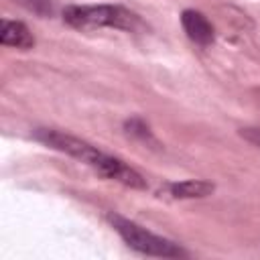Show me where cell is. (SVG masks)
<instances>
[{
	"label": "cell",
	"instance_id": "8992f818",
	"mask_svg": "<svg viewBox=\"0 0 260 260\" xmlns=\"http://www.w3.org/2000/svg\"><path fill=\"white\" fill-rule=\"evenodd\" d=\"M213 183L203 181V179H187V181H179V183H171L169 191L173 197L177 199H199V197H207L213 193Z\"/></svg>",
	"mask_w": 260,
	"mask_h": 260
},
{
	"label": "cell",
	"instance_id": "3957f363",
	"mask_svg": "<svg viewBox=\"0 0 260 260\" xmlns=\"http://www.w3.org/2000/svg\"><path fill=\"white\" fill-rule=\"evenodd\" d=\"M108 221L112 223V228L120 234V238L136 252L140 254H146V256H158V258H181V256H187V252L177 246L175 242L167 240V238H160L148 230H144L142 225L118 215V213H110L108 215Z\"/></svg>",
	"mask_w": 260,
	"mask_h": 260
},
{
	"label": "cell",
	"instance_id": "6da1fadb",
	"mask_svg": "<svg viewBox=\"0 0 260 260\" xmlns=\"http://www.w3.org/2000/svg\"><path fill=\"white\" fill-rule=\"evenodd\" d=\"M35 136L43 144L85 162L87 167H91L104 179L118 181V183H122L130 189H144L146 187V181L142 179V175L138 171H134L130 165H126L122 158L112 156L108 152H102L100 148L91 146L89 142H85L77 136L59 132V130H53V128H39L35 132Z\"/></svg>",
	"mask_w": 260,
	"mask_h": 260
},
{
	"label": "cell",
	"instance_id": "5b68a950",
	"mask_svg": "<svg viewBox=\"0 0 260 260\" xmlns=\"http://www.w3.org/2000/svg\"><path fill=\"white\" fill-rule=\"evenodd\" d=\"M0 43L6 47H16V49H32L35 47V37L28 30L24 22L18 20H8L2 18L0 22Z\"/></svg>",
	"mask_w": 260,
	"mask_h": 260
},
{
	"label": "cell",
	"instance_id": "277c9868",
	"mask_svg": "<svg viewBox=\"0 0 260 260\" xmlns=\"http://www.w3.org/2000/svg\"><path fill=\"white\" fill-rule=\"evenodd\" d=\"M181 24L187 32V37L199 45V47H207L213 43L215 39V30L211 26V22L207 20V16L199 10H183L181 14Z\"/></svg>",
	"mask_w": 260,
	"mask_h": 260
},
{
	"label": "cell",
	"instance_id": "ba28073f",
	"mask_svg": "<svg viewBox=\"0 0 260 260\" xmlns=\"http://www.w3.org/2000/svg\"><path fill=\"white\" fill-rule=\"evenodd\" d=\"M248 142H252L254 146H258L260 148V130L258 128H242V132H240Z\"/></svg>",
	"mask_w": 260,
	"mask_h": 260
},
{
	"label": "cell",
	"instance_id": "52a82bcc",
	"mask_svg": "<svg viewBox=\"0 0 260 260\" xmlns=\"http://www.w3.org/2000/svg\"><path fill=\"white\" fill-rule=\"evenodd\" d=\"M126 132H128L130 136H138V138L144 140V142H154V138H152V134H150V130H148V126H146L142 120H138V118L126 122Z\"/></svg>",
	"mask_w": 260,
	"mask_h": 260
},
{
	"label": "cell",
	"instance_id": "7a4b0ae2",
	"mask_svg": "<svg viewBox=\"0 0 260 260\" xmlns=\"http://www.w3.org/2000/svg\"><path fill=\"white\" fill-rule=\"evenodd\" d=\"M63 20L77 30L112 26V28L134 32L144 28L142 18L120 4H83V6L73 4L63 10Z\"/></svg>",
	"mask_w": 260,
	"mask_h": 260
},
{
	"label": "cell",
	"instance_id": "9c48e42d",
	"mask_svg": "<svg viewBox=\"0 0 260 260\" xmlns=\"http://www.w3.org/2000/svg\"><path fill=\"white\" fill-rule=\"evenodd\" d=\"M254 100H256V104L260 106V89H254Z\"/></svg>",
	"mask_w": 260,
	"mask_h": 260
}]
</instances>
